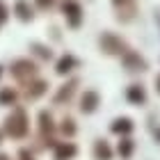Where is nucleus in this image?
Instances as JSON below:
<instances>
[{"instance_id": "f257e3e1", "label": "nucleus", "mask_w": 160, "mask_h": 160, "mask_svg": "<svg viewBox=\"0 0 160 160\" xmlns=\"http://www.w3.org/2000/svg\"><path fill=\"white\" fill-rule=\"evenodd\" d=\"M28 130V119H25V112L16 108V110L12 112V117L7 119V133L12 137H23Z\"/></svg>"}, {"instance_id": "f03ea898", "label": "nucleus", "mask_w": 160, "mask_h": 160, "mask_svg": "<svg viewBox=\"0 0 160 160\" xmlns=\"http://www.w3.org/2000/svg\"><path fill=\"white\" fill-rule=\"evenodd\" d=\"M98 43H101V48H103L108 55H123L126 53V43H123L119 37H114L112 32H103Z\"/></svg>"}, {"instance_id": "7ed1b4c3", "label": "nucleus", "mask_w": 160, "mask_h": 160, "mask_svg": "<svg viewBox=\"0 0 160 160\" xmlns=\"http://www.w3.org/2000/svg\"><path fill=\"white\" fill-rule=\"evenodd\" d=\"M62 12H64V16H67L71 28L80 25V21H82V9H80V5L76 2V0H67V2L62 5Z\"/></svg>"}, {"instance_id": "20e7f679", "label": "nucleus", "mask_w": 160, "mask_h": 160, "mask_svg": "<svg viewBox=\"0 0 160 160\" xmlns=\"http://www.w3.org/2000/svg\"><path fill=\"white\" fill-rule=\"evenodd\" d=\"M12 73L18 80H28V78H32L34 73H37V67H34L30 60H16L12 64Z\"/></svg>"}, {"instance_id": "39448f33", "label": "nucleus", "mask_w": 160, "mask_h": 160, "mask_svg": "<svg viewBox=\"0 0 160 160\" xmlns=\"http://www.w3.org/2000/svg\"><path fill=\"white\" fill-rule=\"evenodd\" d=\"M112 5H114V9H117V18L123 21V23L135 16V9H137L135 0H112Z\"/></svg>"}, {"instance_id": "423d86ee", "label": "nucleus", "mask_w": 160, "mask_h": 160, "mask_svg": "<svg viewBox=\"0 0 160 160\" xmlns=\"http://www.w3.org/2000/svg\"><path fill=\"white\" fill-rule=\"evenodd\" d=\"M123 64H126L128 71H144L147 69V62L137 53H133V50H126V53H123Z\"/></svg>"}, {"instance_id": "0eeeda50", "label": "nucleus", "mask_w": 160, "mask_h": 160, "mask_svg": "<svg viewBox=\"0 0 160 160\" xmlns=\"http://www.w3.org/2000/svg\"><path fill=\"white\" fill-rule=\"evenodd\" d=\"M14 12H16V16H18L21 21H32V16H34V12H32V7H30L28 0H16Z\"/></svg>"}, {"instance_id": "6e6552de", "label": "nucleus", "mask_w": 160, "mask_h": 160, "mask_svg": "<svg viewBox=\"0 0 160 160\" xmlns=\"http://www.w3.org/2000/svg\"><path fill=\"white\" fill-rule=\"evenodd\" d=\"M96 105H98V94L96 92H85V96H82V112H92V110H96Z\"/></svg>"}, {"instance_id": "1a4fd4ad", "label": "nucleus", "mask_w": 160, "mask_h": 160, "mask_svg": "<svg viewBox=\"0 0 160 160\" xmlns=\"http://www.w3.org/2000/svg\"><path fill=\"white\" fill-rule=\"evenodd\" d=\"M73 67H76V60H73L71 55H64L62 60L57 62V73H62V76H64V73H69V71L73 69Z\"/></svg>"}, {"instance_id": "9d476101", "label": "nucleus", "mask_w": 160, "mask_h": 160, "mask_svg": "<svg viewBox=\"0 0 160 160\" xmlns=\"http://www.w3.org/2000/svg\"><path fill=\"white\" fill-rule=\"evenodd\" d=\"M128 98L133 101V103H142V101L147 98V94H144V89H142L140 85H133V87L128 89Z\"/></svg>"}, {"instance_id": "9b49d317", "label": "nucleus", "mask_w": 160, "mask_h": 160, "mask_svg": "<svg viewBox=\"0 0 160 160\" xmlns=\"http://www.w3.org/2000/svg\"><path fill=\"white\" fill-rule=\"evenodd\" d=\"M71 156H76L73 144H60L57 147V160H64V158H71Z\"/></svg>"}, {"instance_id": "f8f14e48", "label": "nucleus", "mask_w": 160, "mask_h": 160, "mask_svg": "<svg viewBox=\"0 0 160 160\" xmlns=\"http://www.w3.org/2000/svg\"><path fill=\"white\" fill-rule=\"evenodd\" d=\"M112 130L114 133H130V130H133V123H130V119H117L112 123Z\"/></svg>"}, {"instance_id": "ddd939ff", "label": "nucleus", "mask_w": 160, "mask_h": 160, "mask_svg": "<svg viewBox=\"0 0 160 160\" xmlns=\"http://www.w3.org/2000/svg\"><path fill=\"white\" fill-rule=\"evenodd\" d=\"M96 158L98 160H110L112 158V151H110V147H108L105 142H98L96 144Z\"/></svg>"}, {"instance_id": "4468645a", "label": "nucleus", "mask_w": 160, "mask_h": 160, "mask_svg": "<svg viewBox=\"0 0 160 160\" xmlns=\"http://www.w3.org/2000/svg\"><path fill=\"white\" fill-rule=\"evenodd\" d=\"M73 87H76V80H73V82H69V85H64V89H62V92H60V94H57V96H55V101H57V103H60V101L69 98L71 94H73Z\"/></svg>"}, {"instance_id": "2eb2a0df", "label": "nucleus", "mask_w": 160, "mask_h": 160, "mask_svg": "<svg viewBox=\"0 0 160 160\" xmlns=\"http://www.w3.org/2000/svg\"><path fill=\"white\" fill-rule=\"evenodd\" d=\"M119 153L123 158H128L130 153H133V142H130V140H121L119 142Z\"/></svg>"}, {"instance_id": "dca6fc26", "label": "nucleus", "mask_w": 160, "mask_h": 160, "mask_svg": "<svg viewBox=\"0 0 160 160\" xmlns=\"http://www.w3.org/2000/svg\"><path fill=\"white\" fill-rule=\"evenodd\" d=\"M32 50H34V53H37L39 57H43V60H48V57L53 55V53H50V48L41 46V43H32Z\"/></svg>"}, {"instance_id": "f3484780", "label": "nucleus", "mask_w": 160, "mask_h": 160, "mask_svg": "<svg viewBox=\"0 0 160 160\" xmlns=\"http://www.w3.org/2000/svg\"><path fill=\"white\" fill-rule=\"evenodd\" d=\"M41 128L46 130V133L53 130V117H50L48 112H41Z\"/></svg>"}, {"instance_id": "a211bd4d", "label": "nucleus", "mask_w": 160, "mask_h": 160, "mask_svg": "<svg viewBox=\"0 0 160 160\" xmlns=\"http://www.w3.org/2000/svg\"><path fill=\"white\" fill-rule=\"evenodd\" d=\"M43 89H46V82H34L32 89H28V96L34 98V96H39V94H43Z\"/></svg>"}, {"instance_id": "6ab92c4d", "label": "nucleus", "mask_w": 160, "mask_h": 160, "mask_svg": "<svg viewBox=\"0 0 160 160\" xmlns=\"http://www.w3.org/2000/svg\"><path fill=\"white\" fill-rule=\"evenodd\" d=\"M14 98H16V94L12 89H2L0 92V103H14Z\"/></svg>"}, {"instance_id": "aec40b11", "label": "nucleus", "mask_w": 160, "mask_h": 160, "mask_svg": "<svg viewBox=\"0 0 160 160\" xmlns=\"http://www.w3.org/2000/svg\"><path fill=\"white\" fill-rule=\"evenodd\" d=\"M62 130H64L67 135H73V133H76V126H73V121H71V119H64V123H62Z\"/></svg>"}, {"instance_id": "412c9836", "label": "nucleus", "mask_w": 160, "mask_h": 160, "mask_svg": "<svg viewBox=\"0 0 160 160\" xmlns=\"http://www.w3.org/2000/svg\"><path fill=\"white\" fill-rule=\"evenodd\" d=\"M7 16H9V9H7V5L0 0V23H2V21H7Z\"/></svg>"}, {"instance_id": "4be33fe9", "label": "nucleus", "mask_w": 160, "mask_h": 160, "mask_svg": "<svg viewBox=\"0 0 160 160\" xmlns=\"http://www.w3.org/2000/svg\"><path fill=\"white\" fill-rule=\"evenodd\" d=\"M53 2H55V0H37V5L41 7V9H48V7L53 5Z\"/></svg>"}, {"instance_id": "5701e85b", "label": "nucleus", "mask_w": 160, "mask_h": 160, "mask_svg": "<svg viewBox=\"0 0 160 160\" xmlns=\"http://www.w3.org/2000/svg\"><path fill=\"white\" fill-rule=\"evenodd\" d=\"M21 158H23V160H32V156L28 153V151H21Z\"/></svg>"}, {"instance_id": "b1692460", "label": "nucleus", "mask_w": 160, "mask_h": 160, "mask_svg": "<svg viewBox=\"0 0 160 160\" xmlns=\"http://www.w3.org/2000/svg\"><path fill=\"white\" fill-rule=\"evenodd\" d=\"M156 85H158V89H160V76H158V78H156Z\"/></svg>"}, {"instance_id": "393cba45", "label": "nucleus", "mask_w": 160, "mask_h": 160, "mask_svg": "<svg viewBox=\"0 0 160 160\" xmlns=\"http://www.w3.org/2000/svg\"><path fill=\"white\" fill-rule=\"evenodd\" d=\"M0 160H7V156H2V153H0Z\"/></svg>"}, {"instance_id": "a878e982", "label": "nucleus", "mask_w": 160, "mask_h": 160, "mask_svg": "<svg viewBox=\"0 0 160 160\" xmlns=\"http://www.w3.org/2000/svg\"><path fill=\"white\" fill-rule=\"evenodd\" d=\"M156 137H160V130H156Z\"/></svg>"}, {"instance_id": "bb28decb", "label": "nucleus", "mask_w": 160, "mask_h": 160, "mask_svg": "<svg viewBox=\"0 0 160 160\" xmlns=\"http://www.w3.org/2000/svg\"><path fill=\"white\" fill-rule=\"evenodd\" d=\"M0 73H2V71H0Z\"/></svg>"}]
</instances>
